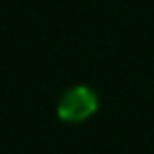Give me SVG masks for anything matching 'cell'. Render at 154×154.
<instances>
[{
	"mask_svg": "<svg viewBox=\"0 0 154 154\" xmlns=\"http://www.w3.org/2000/svg\"><path fill=\"white\" fill-rule=\"evenodd\" d=\"M95 110H97V95L93 89L85 85L68 89L57 103V116L66 122H82L89 116H93Z\"/></svg>",
	"mask_w": 154,
	"mask_h": 154,
	"instance_id": "obj_1",
	"label": "cell"
}]
</instances>
